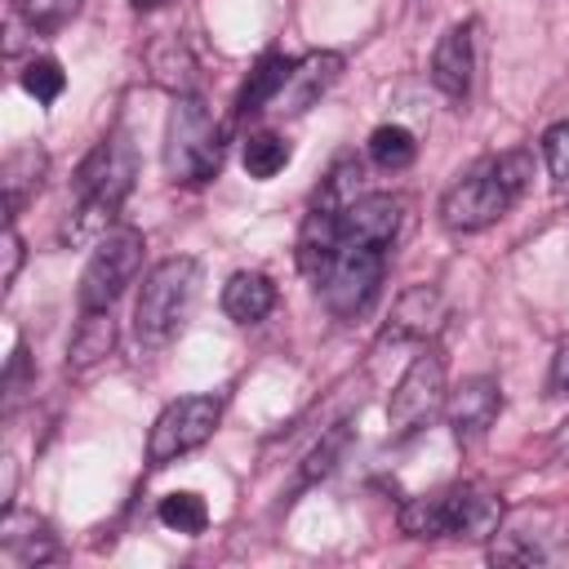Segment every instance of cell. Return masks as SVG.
Returning a JSON list of instances; mask_svg holds the SVG:
<instances>
[{"mask_svg":"<svg viewBox=\"0 0 569 569\" xmlns=\"http://www.w3.org/2000/svg\"><path fill=\"white\" fill-rule=\"evenodd\" d=\"M382 249L378 244H356V240H338V253L329 262V271L316 280L325 307L338 316V320H356L373 307L378 298V284H382Z\"/></svg>","mask_w":569,"mask_h":569,"instance_id":"7","label":"cell"},{"mask_svg":"<svg viewBox=\"0 0 569 569\" xmlns=\"http://www.w3.org/2000/svg\"><path fill=\"white\" fill-rule=\"evenodd\" d=\"M129 187H133V151H129V142L124 138H102L84 156V164L76 173V213L67 218L62 240H71V244L102 240L111 231Z\"/></svg>","mask_w":569,"mask_h":569,"instance_id":"2","label":"cell"},{"mask_svg":"<svg viewBox=\"0 0 569 569\" xmlns=\"http://www.w3.org/2000/svg\"><path fill=\"white\" fill-rule=\"evenodd\" d=\"M338 76H342V53H333V49H316V53H307L302 62H293V71H289V80H284V89L276 93L271 107L298 116V111L316 107V98H325V93L333 89Z\"/></svg>","mask_w":569,"mask_h":569,"instance_id":"14","label":"cell"},{"mask_svg":"<svg viewBox=\"0 0 569 569\" xmlns=\"http://www.w3.org/2000/svg\"><path fill=\"white\" fill-rule=\"evenodd\" d=\"M533 164L525 151H502L480 164H471L445 196H440V222L449 231H485L493 227L529 187Z\"/></svg>","mask_w":569,"mask_h":569,"instance_id":"1","label":"cell"},{"mask_svg":"<svg viewBox=\"0 0 569 569\" xmlns=\"http://www.w3.org/2000/svg\"><path fill=\"white\" fill-rule=\"evenodd\" d=\"M0 551H4L13 565H44V560L58 556V542H53L49 525H44L36 511L4 507V520H0Z\"/></svg>","mask_w":569,"mask_h":569,"instance_id":"16","label":"cell"},{"mask_svg":"<svg viewBox=\"0 0 569 569\" xmlns=\"http://www.w3.org/2000/svg\"><path fill=\"white\" fill-rule=\"evenodd\" d=\"M333 253H338V213L311 204L302 227H298V271L307 280H320L329 271Z\"/></svg>","mask_w":569,"mask_h":569,"instance_id":"17","label":"cell"},{"mask_svg":"<svg viewBox=\"0 0 569 569\" xmlns=\"http://www.w3.org/2000/svg\"><path fill=\"white\" fill-rule=\"evenodd\" d=\"M405 222V200L373 191V196H356L342 213H338V240H356V244H378L387 249L400 236Z\"/></svg>","mask_w":569,"mask_h":569,"instance_id":"10","label":"cell"},{"mask_svg":"<svg viewBox=\"0 0 569 569\" xmlns=\"http://www.w3.org/2000/svg\"><path fill=\"white\" fill-rule=\"evenodd\" d=\"M356 196H360V160H356V156H342V160L320 178L311 204H320V209H329V213H342Z\"/></svg>","mask_w":569,"mask_h":569,"instance_id":"24","label":"cell"},{"mask_svg":"<svg viewBox=\"0 0 569 569\" xmlns=\"http://www.w3.org/2000/svg\"><path fill=\"white\" fill-rule=\"evenodd\" d=\"M156 516H160V525H164V529L187 533V538L204 533V525H209V507H204V498H200V493H187V489L164 493V498H160V507H156Z\"/></svg>","mask_w":569,"mask_h":569,"instance_id":"26","label":"cell"},{"mask_svg":"<svg viewBox=\"0 0 569 569\" xmlns=\"http://www.w3.org/2000/svg\"><path fill=\"white\" fill-rule=\"evenodd\" d=\"M445 396H449V387H445V356L431 351V347H422L409 360V369L400 373V382H396V391L387 400V427H391V436L396 440L418 436L445 409Z\"/></svg>","mask_w":569,"mask_h":569,"instance_id":"8","label":"cell"},{"mask_svg":"<svg viewBox=\"0 0 569 569\" xmlns=\"http://www.w3.org/2000/svg\"><path fill=\"white\" fill-rule=\"evenodd\" d=\"M142 253H147V236L138 227H111L93 244V253L80 271V289H76L80 311H111V302L133 284Z\"/></svg>","mask_w":569,"mask_h":569,"instance_id":"6","label":"cell"},{"mask_svg":"<svg viewBox=\"0 0 569 569\" xmlns=\"http://www.w3.org/2000/svg\"><path fill=\"white\" fill-rule=\"evenodd\" d=\"M542 160H547L551 182H569V120H560L542 133Z\"/></svg>","mask_w":569,"mask_h":569,"instance_id":"30","label":"cell"},{"mask_svg":"<svg viewBox=\"0 0 569 569\" xmlns=\"http://www.w3.org/2000/svg\"><path fill=\"white\" fill-rule=\"evenodd\" d=\"M111 351H116V320H111V311H84V320H80V329L71 333V347H67V369L71 373H89Z\"/></svg>","mask_w":569,"mask_h":569,"instance_id":"19","label":"cell"},{"mask_svg":"<svg viewBox=\"0 0 569 569\" xmlns=\"http://www.w3.org/2000/svg\"><path fill=\"white\" fill-rule=\"evenodd\" d=\"M502 525V498L480 485H449L436 493H418L400 507V529L409 538H462L485 542Z\"/></svg>","mask_w":569,"mask_h":569,"instance_id":"3","label":"cell"},{"mask_svg":"<svg viewBox=\"0 0 569 569\" xmlns=\"http://www.w3.org/2000/svg\"><path fill=\"white\" fill-rule=\"evenodd\" d=\"M289 71H293V62L284 58V53H262L258 62H253V71H249V80H244V89H240V98H236V116H258L262 107H271L276 102V93L284 89V80H289Z\"/></svg>","mask_w":569,"mask_h":569,"instance_id":"21","label":"cell"},{"mask_svg":"<svg viewBox=\"0 0 569 569\" xmlns=\"http://www.w3.org/2000/svg\"><path fill=\"white\" fill-rule=\"evenodd\" d=\"M147 62H151V76L156 84H164L173 98L178 93H196V58L187 53V44L178 36H164L147 49Z\"/></svg>","mask_w":569,"mask_h":569,"instance_id":"22","label":"cell"},{"mask_svg":"<svg viewBox=\"0 0 569 569\" xmlns=\"http://www.w3.org/2000/svg\"><path fill=\"white\" fill-rule=\"evenodd\" d=\"M547 453H551V462H569V418L556 427V436H551Z\"/></svg>","mask_w":569,"mask_h":569,"instance_id":"33","label":"cell"},{"mask_svg":"<svg viewBox=\"0 0 569 569\" xmlns=\"http://www.w3.org/2000/svg\"><path fill=\"white\" fill-rule=\"evenodd\" d=\"M445 320V293L436 284H409L391 302V320L382 325L378 342H422L440 329Z\"/></svg>","mask_w":569,"mask_h":569,"instance_id":"11","label":"cell"},{"mask_svg":"<svg viewBox=\"0 0 569 569\" xmlns=\"http://www.w3.org/2000/svg\"><path fill=\"white\" fill-rule=\"evenodd\" d=\"M138 13H156V9H164V4H173V0H129Z\"/></svg>","mask_w":569,"mask_h":569,"instance_id":"34","label":"cell"},{"mask_svg":"<svg viewBox=\"0 0 569 569\" xmlns=\"http://www.w3.org/2000/svg\"><path fill=\"white\" fill-rule=\"evenodd\" d=\"M222 422V400L218 396H178L160 409V418L151 422V436H147V458L156 467L200 449Z\"/></svg>","mask_w":569,"mask_h":569,"instance_id":"9","label":"cell"},{"mask_svg":"<svg viewBox=\"0 0 569 569\" xmlns=\"http://www.w3.org/2000/svg\"><path fill=\"white\" fill-rule=\"evenodd\" d=\"M551 391L569 396V342H560L556 356H551Z\"/></svg>","mask_w":569,"mask_h":569,"instance_id":"32","label":"cell"},{"mask_svg":"<svg viewBox=\"0 0 569 569\" xmlns=\"http://www.w3.org/2000/svg\"><path fill=\"white\" fill-rule=\"evenodd\" d=\"M431 80L445 98L462 102L471 93V80H476V27L471 22H453L436 53H431Z\"/></svg>","mask_w":569,"mask_h":569,"instance_id":"12","label":"cell"},{"mask_svg":"<svg viewBox=\"0 0 569 569\" xmlns=\"http://www.w3.org/2000/svg\"><path fill=\"white\" fill-rule=\"evenodd\" d=\"M347 440H351V427H347V422H333V427L311 445V453H307V462H302V485H316L320 476H329V471L338 467V458L347 453Z\"/></svg>","mask_w":569,"mask_h":569,"instance_id":"27","label":"cell"},{"mask_svg":"<svg viewBox=\"0 0 569 569\" xmlns=\"http://www.w3.org/2000/svg\"><path fill=\"white\" fill-rule=\"evenodd\" d=\"M498 409H502V391L493 378H462L445 396V418H449L458 440H480L493 427Z\"/></svg>","mask_w":569,"mask_h":569,"instance_id":"13","label":"cell"},{"mask_svg":"<svg viewBox=\"0 0 569 569\" xmlns=\"http://www.w3.org/2000/svg\"><path fill=\"white\" fill-rule=\"evenodd\" d=\"M271 307H276V284L262 271H236L222 284V311L236 325H258L271 316Z\"/></svg>","mask_w":569,"mask_h":569,"instance_id":"18","label":"cell"},{"mask_svg":"<svg viewBox=\"0 0 569 569\" xmlns=\"http://www.w3.org/2000/svg\"><path fill=\"white\" fill-rule=\"evenodd\" d=\"M542 520H547V511H533V529H529V511H520L507 525H498V533L489 542V560L493 565H542L560 538V533L542 529Z\"/></svg>","mask_w":569,"mask_h":569,"instance_id":"15","label":"cell"},{"mask_svg":"<svg viewBox=\"0 0 569 569\" xmlns=\"http://www.w3.org/2000/svg\"><path fill=\"white\" fill-rule=\"evenodd\" d=\"M76 9H80V0H18V18H22L31 31H53V27H62Z\"/></svg>","mask_w":569,"mask_h":569,"instance_id":"29","label":"cell"},{"mask_svg":"<svg viewBox=\"0 0 569 569\" xmlns=\"http://www.w3.org/2000/svg\"><path fill=\"white\" fill-rule=\"evenodd\" d=\"M196 289H200L196 258H164L142 276V289L133 302V338L142 351L164 347L182 329V320L196 302Z\"/></svg>","mask_w":569,"mask_h":569,"instance_id":"4","label":"cell"},{"mask_svg":"<svg viewBox=\"0 0 569 569\" xmlns=\"http://www.w3.org/2000/svg\"><path fill=\"white\" fill-rule=\"evenodd\" d=\"M18 80H22V89H27L36 102H53V98L67 89V76H62V67H58L53 58H31Z\"/></svg>","mask_w":569,"mask_h":569,"instance_id":"28","label":"cell"},{"mask_svg":"<svg viewBox=\"0 0 569 569\" xmlns=\"http://www.w3.org/2000/svg\"><path fill=\"white\" fill-rule=\"evenodd\" d=\"M18 267H22V236L13 222H4V271H0V284L9 289L18 280Z\"/></svg>","mask_w":569,"mask_h":569,"instance_id":"31","label":"cell"},{"mask_svg":"<svg viewBox=\"0 0 569 569\" xmlns=\"http://www.w3.org/2000/svg\"><path fill=\"white\" fill-rule=\"evenodd\" d=\"M289 160H293L289 138H280V133H271V129L249 133V142H244V173H249V178L267 182V178H276Z\"/></svg>","mask_w":569,"mask_h":569,"instance_id":"23","label":"cell"},{"mask_svg":"<svg viewBox=\"0 0 569 569\" xmlns=\"http://www.w3.org/2000/svg\"><path fill=\"white\" fill-rule=\"evenodd\" d=\"M222 169V129L200 93H178L164 124V173L169 182L196 187Z\"/></svg>","mask_w":569,"mask_h":569,"instance_id":"5","label":"cell"},{"mask_svg":"<svg viewBox=\"0 0 569 569\" xmlns=\"http://www.w3.org/2000/svg\"><path fill=\"white\" fill-rule=\"evenodd\" d=\"M44 169H49V160H44L40 147H22L4 160V222H13L22 213V204L40 191Z\"/></svg>","mask_w":569,"mask_h":569,"instance_id":"20","label":"cell"},{"mask_svg":"<svg viewBox=\"0 0 569 569\" xmlns=\"http://www.w3.org/2000/svg\"><path fill=\"white\" fill-rule=\"evenodd\" d=\"M413 156H418V142H413V133L405 124H378L369 133V160L378 169H391V173L396 169H409Z\"/></svg>","mask_w":569,"mask_h":569,"instance_id":"25","label":"cell"}]
</instances>
